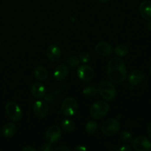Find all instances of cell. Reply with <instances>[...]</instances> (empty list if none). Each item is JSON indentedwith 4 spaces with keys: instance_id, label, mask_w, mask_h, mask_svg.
I'll return each instance as SVG.
<instances>
[{
    "instance_id": "6da1fadb",
    "label": "cell",
    "mask_w": 151,
    "mask_h": 151,
    "mask_svg": "<svg viewBox=\"0 0 151 151\" xmlns=\"http://www.w3.org/2000/svg\"><path fill=\"white\" fill-rule=\"evenodd\" d=\"M107 75L111 82L119 83L125 81L128 75L126 66L119 58H113L107 66Z\"/></svg>"
},
{
    "instance_id": "7a4b0ae2",
    "label": "cell",
    "mask_w": 151,
    "mask_h": 151,
    "mask_svg": "<svg viewBox=\"0 0 151 151\" xmlns=\"http://www.w3.org/2000/svg\"><path fill=\"white\" fill-rule=\"evenodd\" d=\"M110 106L106 102L99 100L95 102L89 109L90 115L94 119H100L104 117L109 111Z\"/></svg>"
},
{
    "instance_id": "3957f363",
    "label": "cell",
    "mask_w": 151,
    "mask_h": 151,
    "mask_svg": "<svg viewBox=\"0 0 151 151\" xmlns=\"http://www.w3.org/2000/svg\"><path fill=\"white\" fill-rule=\"evenodd\" d=\"M97 89L101 97L106 100H112L116 97V90L111 81H102L99 84Z\"/></svg>"
},
{
    "instance_id": "277c9868",
    "label": "cell",
    "mask_w": 151,
    "mask_h": 151,
    "mask_svg": "<svg viewBox=\"0 0 151 151\" xmlns=\"http://www.w3.org/2000/svg\"><path fill=\"white\" fill-rule=\"evenodd\" d=\"M78 103L75 98L67 97L62 103L60 111L64 116H72L78 112Z\"/></svg>"
},
{
    "instance_id": "5b68a950",
    "label": "cell",
    "mask_w": 151,
    "mask_h": 151,
    "mask_svg": "<svg viewBox=\"0 0 151 151\" xmlns=\"http://www.w3.org/2000/svg\"><path fill=\"white\" fill-rule=\"evenodd\" d=\"M5 112L7 116L13 122H19L22 118V111L17 103L13 101L8 102L5 106Z\"/></svg>"
},
{
    "instance_id": "8992f818",
    "label": "cell",
    "mask_w": 151,
    "mask_h": 151,
    "mask_svg": "<svg viewBox=\"0 0 151 151\" xmlns=\"http://www.w3.org/2000/svg\"><path fill=\"white\" fill-rule=\"evenodd\" d=\"M120 129V123L116 119H107L101 127V131L104 135L111 137L119 132Z\"/></svg>"
},
{
    "instance_id": "52a82bcc",
    "label": "cell",
    "mask_w": 151,
    "mask_h": 151,
    "mask_svg": "<svg viewBox=\"0 0 151 151\" xmlns=\"http://www.w3.org/2000/svg\"><path fill=\"white\" fill-rule=\"evenodd\" d=\"M32 111L36 117L44 119L48 115L50 108L46 102L43 100H38L32 105Z\"/></svg>"
},
{
    "instance_id": "ba28073f",
    "label": "cell",
    "mask_w": 151,
    "mask_h": 151,
    "mask_svg": "<svg viewBox=\"0 0 151 151\" xmlns=\"http://www.w3.org/2000/svg\"><path fill=\"white\" fill-rule=\"evenodd\" d=\"M62 136L61 129L57 125H52L47 128L45 133V139L48 142L51 144L58 142Z\"/></svg>"
},
{
    "instance_id": "9c48e42d",
    "label": "cell",
    "mask_w": 151,
    "mask_h": 151,
    "mask_svg": "<svg viewBox=\"0 0 151 151\" xmlns=\"http://www.w3.org/2000/svg\"><path fill=\"white\" fill-rule=\"evenodd\" d=\"M77 74L80 80L83 82H89L94 78V71L90 66L84 64L78 67Z\"/></svg>"
},
{
    "instance_id": "30bf717a",
    "label": "cell",
    "mask_w": 151,
    "mask_h": 151,
    "mask_svg": "<svg viewBox=\"0 0 151 151\" xmlns=\"http://www.w3.org/2000/svg\"><path fill=\"white\" fill-rule=\"evenodd\" d=\"M132 144L134 149L137 151H147L151 148V142L143 136L134 139Z\"/></svg>"
},
{
    "instance_id": "8fae6325",
    "label": "cell",
    "mask_w": 151,
    "mask_h": 151,
    "mask_svg": "<svg viewBox=\"0 0 151 151\" xmlns=\"http://www.w3.org/2000/svg\"><path fill=\"white\" fill-rule=\"evenodd\" d=\"M96 52L101 57H109L114 52V49L110 44L106 41L99 42L96 45Z\"/></svg>"
},
{
    "instance_id": "7c38bea8",
    "label": "cell",
    "mask_w": 151,
    "mask_h": 151,
    "mask_svg": "<svg viewBox=\"0 0 151 151\" xmlns=\"http://www.w3.org/2000/svg\"><path fill=\"white\" fill-rule=\"evenodd\" d=\"M46 55L49 60L55 62L60 59L61 55V50L57 44H51L47 47L46 50Z\"/></svg>"
},
{
    "instance_id": "4fadbf2b",
    "label": "cell",
    "mask_w": 151,
    "mask_h": 151,
    "mask_svg": "<svg viewBox=\"0 0 151 151\" xmlns=\"http://www.w3.org/2000/svg\"><path fill=\"white\" fill-rule=\"evenodd\" d=\"M69 72V67L66 64L62 63V64L58 65L55 68V69L54 71V73H53V76H54V78L56 81H63L68 76Z\"/></svg>"
},
{
    "instance_id": "5bb4252c",
    "label": "cell",
    "mask_w": 151,
    "mask_h": 151,
    "mask_svg": "<svg viewBox=\"0 0 151 151\" xmlns=\"http://www.w3.org/2000/svg\"><path fill=\"white\" fill-rule=\"evenodd\" d=\"M145 80V74L139 69L132 71L128 75V81L133 86L139 85Z\"/></svg>"
},
{
    "instance_id": "9a60e30c",
    "label": "cell",
    "mask_w": 151,
    "mask_h": 151,
    "mask_svg": "<svg viewBox=\"0 0 151 151\" xmlns=\"http://www.w3.org/2000/svg\"><path fill=\"white\" fill-rule=\"evenodd\" d=\"M31 94L36 99H41L45 97L47 90L45 86L39 82H36L32 84L31 87Z\"/></svg>"
},
{
    "instance_id": "2e32d148",
    "label": "cell",
    "mask_w": 151,
    "mask_h": 151,
    "mask_svg": "<svg viewBox=\"0 0 151 151\" xmlns=\"http://www.w3.org/2000/svg\"><path fill=\"white\" fill-rule=\"evenodd\" d=\"M139 10L143 19L147 21H151V1H144L142 2Z\"/></svg>"
},
{
    "instance_id": "e0dca14e",
    "label": "cell",
    "mask_w": 151,
    "mask_h": 151,
    "mask_svg": "<svg viewBox=\"0 0 151 151\" xmlns=\"http://www.w3.org/2000/svg\"><path fill=\"white\" fill-rule=\"evenodd\" d=\"M34 76L38 81H44L48 77V71L44 66H38L34 69Z\"/></svg>"
},
{
    "instance_id": "ac0fdd59",
    "label": "cell",
    "mask_w": 151,
    "mask_h": 151,
    "mask_svg": "<svg viewBox=\"0 0 151 151\" xmlns=\"http://www.w3.org/2000/svg\"><path fill=\"white\" fill-rule=\"evenodd\" d=\"M16 132V126L13 122H8L2 128V135L6 138L13 137Z\"/></svg>"
},
{
    "instance_id": "d6986e66",
    "label": "cell",
    "mask_w": 151,
    "mask_h": 151,
    "mask_svg": "<svg viewBox=\"0 0 151 151\" xmlns=\"http://www.w3.org/2000/svg\"><path fill=\"white\" fill-rule=\"evenodd\" d=\"M61 127L63 131L66 133L73 132L75 129V124L72 120L69 119H65L62 121Z\"/></svg>"
},
{
    "instance_id": "ffe728a7",
    "label": "cell",
    "mask_w": 151,
    "mask_h": 151,
    "mask_svg": "<svg viewBox=\"0 0 151 151\" xmlns=\"http://www.w3.org/2000/svg\"><path fill=\"white\" fill-rule=\"evenodd\" d=\"M86 131L90 135H94L98 131V124L95 121H89L86 125Z\"/></svg>"
},
{
    "instance_id": "44dd1931",
    "label": "cell",
    "mask_w": 151,
    "mask_h": 151,
    "mask_svg": "<svg viewBox=\"0 0 151 151\" xmlns=\"http://www.w3.org/2000/svg\"><path fill=\"white\" fill-rule=\"evenodd\" d=\"M114 52L119 57H124L128 55V48L127 46L124 45V44H119V45L116 46L114 50Z\"/></svg>"
},
{
    "instance_id": "7402d4cb",
    "label": "cell",
    "mask_w": 151,
    "mask_h": 151,
    "mask_svg": "<svg viewBox=\"0 0 151 151\" xmlns=\"http://www.w3.org/2000/svg\"><path fill=\"white\" fill-rule=\"evenodd\" d=\"M66 63L71 68L75 69V68H77L80 65L81 60H80L79 57H78V56L72 55L68 58L67 60H66Z\"/></svg>"
},
{
    "instance_id": "603a6c76",
    "label": "cell",
    "mask_w": 151,
    "mask_h": 151,
    "mask_svg": "<svg viewBox=\"0 0 151 151\" xmlns=\"http://www.w3.org/2000/svg\"><path fill=\"white\" fill-rule=\"evenodd\" d=\"M83 93L85 94L86 96L88 97H93L94 96H96L98 93V89L97 88H95L94 86H87L83 90Z\"/></svg>"
},
{
    "instance_id": "cb8c5ba5",
    "label": "cell",
    "mask_w": 151,
    "mask_h": 151,
    "mask_svg": "<svg viewBox=\"0 0 151 151\" xmlns=\"http://www.w3.org/2000/svg\"><path fill=\"white\" fill-rule=\"evenodd\" d=\"M120 139L122 142L132 143L134 137H133L132 134L128 131H123L120 134Z\"/></svg>"
},
{
    "instance_id": "d4e9b609",
    "label": "cell",
    "mask_w": 151,
    "mask_h": 151,
    "mask_svg": "<svg viewBox=\"0 0 151 151\" xmlns=\"http://www.w3.org/2000/svg\"><path fill=\"white\" fill-rule=\"evenodd\" d=\"M79 58L81 60V61L82 63H88L90 60V58H91V56H90V54L86 51H83L80 54Z\"/></svg>"
},
{
    "instance_id": "484cf974",
    "label": "cell",
    "mask_w": 151,
    "mask_h": 151,
    "mask_svg": "<svg viewBox=\"0 0 151 151\" xmlns=\"http://www.w3.org/2000/svg\"><path fill=\"white\" fill-rule=\"evenodd\" d=\"M53 150L52 147L51 145V143H45L41 147V150L42 151H52Z\"/></svg>"
},
{
    "instance_id": "4316f807",
    "label": "cell",
    "mask_w": 151,
    "mask_h": 151,
    "mask_svg": "<svg viewBox=\"0 0 151 151\" xmlns=\"http://www.w3.org/2000/svg\"><path fill=\"white\" fill-rule=\"evenodd\" d=\"M54 150L55 151H69L70 149L66 145H59L58 147H55Z\"/></svg>"
},
{
    "instance_id": "83f0119b",
    "label": "cell",
    "mask_w": 151,
    "mask_h": 151,
    "mask_svg": "<svg viewBox=\"0 0 151 151\" xmlns=\"http://www.w3.org/2000/svg\"><path fill=\"white\" fill-rule=\"evenodd\" d=\"M74 150L76 151H85L87 150V147H86L84 145H78L76 147H75Z\"/></svg>"
},
{
    "instance_id": "f1b7e54d",
    "label": "cell",
    "mask_w": 151,
    "mask_h": 151,
    "mask_svg": "<svg viewBox=\"0 0 151 151\" xmlns=\"http://www.w3.org/2000/svg\"><path fill=\"white\" fill-rule=\"evenodd\" d=\"M121 151H131V148L129 145H122V147L119 148Z\"/></svg>"
},
{
    "instance_id": "f546056e",
    "label": "cell",
    "mask_w": 151,
    "mask_h": 151,
    "mask_svg": "<svg viewBox=\"0 0 151 151\" xmlns=\"http://www.w3.org/2000/svg\"><path fill=\"white\" fill-rule=\"evenodd\" d=\"M23 151H36V149L32 146H26L24 148H22Z\"/></svg>"
},
{
    "instance_id": "4dcf8cb0",
    "label": "cell",
    "mask_w": 151,
    "mask_h": 151,
    "mask_svg": "<svg viewBox=\"0 0 151 151\" xmlns=\"http://www.w3.org/2000/svg\"><path fill=\"white\" fill-rule=\"evenodd\" d=\"M147 134L149 136V138L151 139V122L148 125V126H147Z\"/></svg>"
},
{
    "instance_id": "1f68e13d",
    "label": "cell",
    "mask_w": 151,
    "mask_h": 151,
    "mask_svg": "<svg viewBox=\"0 0 151 151\" xmlns=\"http://www.w3.org/2000/svg\"><path fill=\"white\" fill-rule=\"evenodd\" d=\"M147 27L149 30L151 31V21H148V22L147 24Z\"/></svg>"
},
{
    "instance_id": "d6a6232c",
    "label": "cell",
    "mask_w": 151,
    "mask_h": 151,
    "mask_svg": "<svg viewBox=\"0 0 151 151\" xmlns=\"http://www.w3.org/2000/svg\"><path fill=\"white\" fill-rule=\"evenodd\" d=\"M98 1L102 3H106V2H108V1H109L110 0H98Z\"/></svg>"
},
{
    "instance_id": "836d02e7",
    "label": "cell",
    "mask_w": 151,
    "mask_h": 151,
    "mask_svg": "<svg viewBox=\"0 0 151 151\" xmlns=\"http://www.w3.org/2000/svg\"><path fill=\"white\" fill-rule=\"evenodd\" d=\"M149 73H150V75H151V65L150 66V67H149Z\"/></svg>"
}]
</instances>
